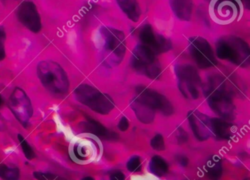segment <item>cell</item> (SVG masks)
<instances>
[{
    "label": "cell",
    "mask_w": 250,
    "mask_h": 180,
    "mask_svg": "<svg viewBox=\"0 0 250 180\" xmlns=\"http://www.w3.org/2000/svg\"><path fill=\"white\" fill-rule=\"evenodd\" d=\"M203 91L209 106L216 114L228 120L233 118L235 105L227 89L225 79L217 75L210 76Z\"/></svg>",
    "instance_id": "cell-1"
},
{
    "label": "cell",
    "mask_w": 250,
    "mask_h": 180,
    "mask_svg": "<svg viewBox=\"0 0 250 180\" xmlns=\"http://www.w3.org/2000/svg\"><path fill=\"white\" fill-rule=\"evenodd\" d=\"M37 75L42 84L52 95L62 96L68 93L70 87L68 75L56 61H40L38 64Z\"/></svg>",
    "instance_id": "cell-2"
},
{
    "label": "cell",
    "mask_w": 250,
    "mask_h": 180,
    "mask_svg": "<svg viewBox=\"0 0 250 180\" xmlns=\"http://www.w3.org/2000/svg\"><path fill=\"white\" fill-rule=\"evenodd\" d=\"M104 61L109 67L121 64L126 52V40L124 32L111 26H102L99 30Z\"/></svg>",
    "instance_id": "cell-3"
},
{
    "label": "cell",
    "mask_w": 250,
    "mask_h": 180,
    "mask_svg": "<svg viewBox=\"0 0 250 180\" xmlns=\"http://www.w3.org/2000/svg\"><path fill=\"white\" fill-rule=\"evenodd\" d=\"M216 55L219 59L227 60L241 67L250 64V48L242 38L236 36L222 37L216 42Z\"/></svg>",
    "instance_id": "cell-4"
},
{
    "label": "cell",
    "mask_w": 250,
    "mask_h": 180,
    "mask_svg": "<svg viewBox=\"0 0 250 180\" xmlns=\"http://www.w3.org/2000/svg\"><path fill=\"white\" fill-rule=\"evenodd\" d=\"M74 94L77 101L98 114H109L115 107L113 100L109 95L86 83L77 86Z\"/></svg>",
    "instance_id": "cell-5"
},
{
    "label": "cell",
    "mask_w": 250,
    "mask_h": 180,
    "mask_svg": "<svg viewBox=\"0 0 250 180\" xmlns=\"http://www.w3.org/2000/svg\"><path fill=\"white\" fill-rule=\"evenodd\" d=\"M131 67L139 74L156 80L162 75V67L156 55L142 44L134 48L131 57Z\"/></svg>",
    "instance_id": "cell-6"
},
{
    "label": "cell",
    "mask_w": 250,
    "mask_h": 180,
    "mask_svg": "<svg viewBox=\"0 0 250 180\" xmlns=\"http://www.w3.org/2000/svg\"><path fill=\"white\" fill-rule=\"evenodd\" d=\"M178 87L185 98L196 100L200 96L201 78L195 67L191 64H177L175 67Z\"/></svg>",
    "instance_id": "cell-7"
},
{
    "label": "cell",
    "mask_w": 250,
    "mask_h": 180,
    "mask_svg": "<svg viewBox=\"0 0 250 180\" xmlns=\"http://www.w3.org/2000/svg\"><path fill=\"white\" fill-rule=\"evenodd\" d=\"M242 4V0H211L209 7L210 17L219 24L232 23L241 14Z\"/></svg>",
    "instance_id": "cell-8"
},
{
    "label": "cell",
    "mask_w": 250,
    "mask_h": 180,
    "mask_svg": "<svg viewBox=\"0 0 250 180\" xmlns=\"http://www.w3.org/2000/svg\"><path fill=\"white\" fill-rule=\"evenodd\" d=\"M188 51L191 58L200 68H210L217 64L214 51L204 38L195 36L189 38Z\"/></svg>",
    "instance_id": "cell-9"
},
{
    "label": "cell",
    "mask_w": 250,
    "mask_h": 180,
    "mask_svg": "<svg viewBox=\"0 0 250 180\" xmlns=\"http://www.w3.org/2000/svg\"><path fill=\"white\" fill-rule=\"evenodd\" d=\"M8 107L21 124L25 126L28 124L33 115V107L25 91L16 87L10 96Z\"/></svg>",
    "instance_id": "cell-10"
},
{
    "label": "cell",
    "mask_w": 250,
    "mask_h": 180,
    "mask_svg": "<svg viewBox=\"0 0 250 180\" xmlns=\"http://www.w3.org/2000/svg\"><path fill=\"white\" fill-rule=\"evenodd\" d=\"M136 92L137 98L153 110H158L165 116L171 115L173 113L172 104L162 94L141 85L136 87Z\"/></svg>",
    "instance_id": "cell-11"
},
{
    "label": "cell",
    "mask_w": 250,
    "mask_h": 180,
    "mask_svg": "<svg viewBox=\"0 0 250 180\" xmlns=\"http://www.w3.org/2000/svg\"><path fill=\"white\" fill-rule=\"evenodd\" d=\"M139 38L142 45H145L156 55L167 52L172 48L170 40L155 32L151 25L146 24L140 29Z\"/></svg>",
    "instance_id": "cell-12"
},
{
    "label": "cell",
    "mask_w": 250,
    "mask_h": 180,
    "mask_svg": "<svg viewBox=\"0 0 250 180\" xmlns=\"http://www.w3.org/2000/svg\"><path fill=\"white\" fill-rule=\"evenodd\" d=\"M17 16L20 23L33 33H39L42 30V18L33 1H22L17 8Z\"/></svg>",
    "instance_id": "cell-13"
},
{
    "label": "cell",
    "mask_w": 250,
    "mask_h": 180,
    "mask_svg": "<svg viewBox=\"0 0 250 180\" xmlns=\"http://www.w3.org/2000/svg\"><path fill=\"white\" fill-rule=\"evenodd\" d=\"M188 120L190 126L195 137L198 140H206L211 133L210 120L204 114L197 111H191L188 114Z\"/></svg>",
    "instance_id": "cell-14"
},
{
    "label": "cell",
    "mask_w": 250,
    "mask_h": 180,
    "mask_svg": "<svg viewBox=\"0 0 250 180\" xmlns=\"http://www.w3.org/2000/svg\"><path fill=\"white\" fill-rule=\"evenodd\" d=\"M131 107L135 113L137 118L144 124H150L154 120L155 110L139 99L137 96L131 100Z\"/></svg>",
    "instance_id": "cell-15"
},
{
    "label": "cell",
    "mask_w": 250,
    "mask_h": 180,
    "mask_svg": "<svg viewBox=\"0 0 250 180\" xmlns=\"http://www.w3.org/2000/svg\"><path fill=\"white\" fill-rule=\"evenodd\" d=\"M171 9L175 16L183 21H188L192 14V0H169Z\"/></svg>",
    "instance_id": "cell-16"
},
{
    "label": "cell",
    "mask_w": 250,
    "mask_h": 180,
    "mask_svg": "<svg viewBox=\"0 0 250 180\" xmlns=\"http://www.w3.org/2000/svg\"><path fill=\"white\" fill-rule=\"evenodd\" d=\"M81 128L87 133H92L102 139H109L115 137V135H116L115 133L111 134L110 132L104 126L91 118H87V121L82 122Z\"/></svg>",
    "instance_id": "cell-17"
},
{
    "label": "cell",
    "mask_w": 250,
    "mask_h": 180,
    "mask_svg": "<svg viewBox=\"0 0 250 180\" xmlns=\"http://www.w3.org/2000/svg\"><path fill=\"white\" fill-rule=\"evenodd\" d=\"M116 1L120 8L131 21L136 23L140 20L141 9L137 0H116Z\"/></svg>",
    "instance_id": "cell-18"
},
{
    "label": "cell",
    "mask_w": 250,
    "mask_h": 180,
    "mask_svg": "<svg viewBox=\"0 0 250 180\" xmlns=\"http://www.w3.org/2000/svg\"><path fill=\"white\" fill-rule=\"evenodd\" d=\"M210 127L213 134L220 139H229L232 135V124L221 119L213 118L210 120Z\"/></svg>",
    "instance_id": "cell-19"
},
{
    "label": "cell",
    "mask_w": 250,
    "mask_h": 180,
    "mask_svg": "<svg viewBox=\"0 0 250 180\" xmlns=\"http://www.w3.org/2000/svg\"><path fill=\"white\" fill-rule=\"evenodd\" d=\"M206 174L211 180H219L222 174V162L218 157L213 156L206 164Z\"/></svg>",
    "instance_id": "cell-20"
},
{
    "label": "cell",
    "mask_w": 250,
    "mask_h": 180,
    "mask_svg": "<svg viewBox=\"0 0 250 180\" xmlns=\"http://www.w3.org/2000/svg\"><path fill=\"white\" fill-rule=\"evenodd\" d=\"M150 169L155 175L162 177L167 172L168 165L163 158L156 155L152 158L150 163Z\"/></svg>",
    "instance_id": "cell-21"
},
{
    "label": "cell",
    "mask_w": 250,
    "mask_h": 180,
    "mask_svg": "<svg viewBox=\"0 0 250 180\" xmlns=\"http://www.w3.org/2000/svg\"><path fill=\"white\" fill-rule=\"evenodd\" d=\"M20 171L18 168H10L5 164L0 165V178L3 180H18Z\"/></svg>",
    "instance_id": "cell-22"
},
{
    "label": "cell",
    "mask_w": 250,
    "mask_h": 180,
    "mask_svg": "<svg viewBox=\"0 0 250 180\" xmlns=\"http://www.w3.org/2000/svg\"><path fill=\"white\" fill-rule=\"evenodd\" d=\"M18 140L21 145V149H22L24 155H25L26 158L29 160L34 159L36 158V154L33 151V148L31 147L28 142L23 137L22 135H18Z\"/></svg>",
    "instance_id": "cell-23"
},
{
    "label": "cell",
    "mask_w": 250,
    "mask_h": 180,
    "mask_svg": "<svg viewBox=\"0 0 250 180\" xmlns=\"http://www.w3.org/2000/svg\"><path fill=\"white\" fill-rule=\"evenodd\" d=\"M127 168L131 172H136L140 171L141 169V161L140 158L137 156H134L129 160L126 164Z\"/></svg>",
    "instance_id": "cell-24"
},
{
    "label": "cell",
    "mask_w": 250,
    "mask_h": 180,
    "mask_svg": "<svg viewBox=\"0 0 250 180\" xmlns=\"http://www.w3.org/2000/svg\"><path fill=\"white\" fill-rule=\"evenodd\" d=\"M152 148L155 150L162 151L165 149V140H164L163 136L161 134L156 135L153 137L150 142Z\"/></svg>",
    "instance_id": "cell-25"
},
{
    "label": "cell",
    "mask_w": 250,
    "mask_h": 180,
    "mask_svg": "<svg viewBox=\"0 0 250 180\" xmlns=\"http://www.w3.org/2000/svg\"><path fill=\"white\" fill-rule=\"evenodd\" d=\"M5 40H6V32L2 26H0V61H2L6 57L5 48Z\"/></svg>",
    "instance_id": "cell-26"
},
{
    "label": "cell",
    "mask_w": 250,
    "mask_h": 180,
    "mask_svg": "<svg viewBox=\"0 0 250 180\" xmlns=\"http://www.w3.org/2000/svg\"><path fill=\"white\" fill-rule=\"evenodd\" d=\"M35 178L38 180H54L56 178V176L50 173H43L41 171H36L33 173Z\"/></svg>",
    "instance_id": "cell-27"
},
{
    "label": "cell",
    "mask_w": 250,
    "mask_h": 180,
    "mask_svg": "<svg viewBox=\"0 0 250 180\" xmlns=\"http://www.w3.org/2000/svg\"><path fill=\"white\" fill-rule=\"evenodd\" d=\"M129 127V122H128V119L125 117H122L121 120H120L119 124H118V127H119L120 130L121 131H126Z\"/></svg>",
    "instance_id": "cell-28"
},
{
    "label": "cell",
    "mask_w": 250,
    "mask_h": 180,
    "mask_svg": "<svg viewBox=\"0 0 250 180\" xmlns=\"http://www.w3.org/2000/svg\"><path fill=\"white\" fill-rule=\"evenodd\" d=\"M111 180H125V176L124 173L120 171H116L112 173L110 176Z\"/></svg>",
    "instance_id": "cell-29"
},
{
    "label": "cell",
    "mask_w": 250,
    "mask_h": 180,
    "mask_svg": "<svg viewBox=\"0 0 250 180\" xmlns=\"http://www.w3.org/2000/svg\"><path fill=\"white\" fill-rule=\"evenodd\" d=\"M179 160L182 165H187V163H188V160H187V158H185V157L180 158Z\"/></svg>",
    "instance_id": "cell-30"
},
{
    "label": "cell",
    "mask_w": 250,
    "mask_h": 180,
    "mask_svg": "<svg viewBox=\"0 0 250 180\" xmlns=\"http://www.w3.org/2000/svg\"><path fill=\"white\" fill-rule=\"evenodd\" d=\"M244 2L245 3V5L246 7H247V8H250V0H244Z\"/></svg>",
    "instance_id": "cell-31"
},
{
    "label": "cell",
    "mask_w": 250,
    "mask_h": 180,
    "mask_svg": "<svg viewBox=\"0 0 250 180\" xmlns=\"http://www.w3.org/2000/svg\"><path fill=\"white\" fill-rule=\"evenodd\" d=\"M82 180H95L93 177H86L84 178H83Z\"/></svg>",
    "instance_id": "cell-32"
},
{
    "label": "cell",
    "mask_w": 250,
    "mask_h": 180,
    "mask_svg": "<svg viewBox=\"0 0 250 180\" xmlns=\"http://www.w3.org/2000/svg\"><path fill=\"white\" fill-rule=\"evenodd\" d=\"M2 103H3V99H2V95L0 94V106L2 105Z\"/></svg>",
    "instance_id": "cell-33"
},
{
    "label": "cell",
    "mask_w": 250,
    "mask_h": 180,
    "mask_svg": "<svg viewBox=\"0 0 250 180\" xmlns=\"http://www.w3.org/2000/svg\"><path fill=\"white\" fill-rule=\"evenodd\" d=\"M206 1H211V0H206Z\"/></svg>",
    "instance_id": "cell-34"
}]
</instances>
